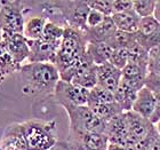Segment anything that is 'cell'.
Wrapping results in <instances>:
<instances>
[{"label":"cell","instance_id":"603a6c76","mask_svg":"<svg viewBox=\"0 0 160 150\" xmlns=\"http://www.w3.org/2000/svg\"><path fill=\"white\" fill-rule=\"evenodd\" d=\"M21 68L15 63L5 41L0 43V84L7 76L18 72Z\"/></svg>","mask_w":160,"mask_h":150},{"label":"cell","instance_id":"d6986e66","mask_svg":"<svg viewBox=\"0 0 160 150\" xmlns=\"http://www.w3.org/2000/svg\"><path fill=\"white\" fill-rule=\"evenodd\" d=\"M154 107H156V94L147 87H143L137 94L132 111L150 120L154 111Z\"/></svg>","mask_w":160,"mask_h":150},{"label":"cell","instance_id":"d6a6232c","mask_svg":"<svg viewBox=\"0 0 160 150\" xmlns=\"http://www.w3.org/2000/svg\"><path fill=\"white\" fill-rule=\"evenodd\" d=\"M145 87L149 88L154 94H160V76L149 74L145 81Z\"/></svg>","mask_w":160,"mask_h":150},{"label":"cell","instance_id":"f35d334b","mask_svg":"<svg viewBox=\"0 0 160 150\" xmlns=\"http://www.w3.org/2000/svg\"><path fill=\"white\" fill-rule=\"evenodd\" d=\"M147 150H160V137H158Z\"/></svg>","mask_w":160,"mask_h":150},{"label":"cell","instance_id":"9c48e42d","mask_svg":"<svg viewBox=\"0 0 160 150\" xmlns=\"http://www.w3.org/2000/svg\"><path fill=\"white\" fill-rule=\"evenodd\" d=\"M69 83L78 85L88 91L97 85V65L92 61L87 53L72 71Z\"/></svg>","mask_w":160,"mask_h":150},{"label":"cell","instance_id":"484cf974","mask_svg":"<svg viewBox=\"0 0 160 150\" xmlns=\"http://www.w3.org/2000/svg\"><path fill=\"white\" fill-rule=\"evenodd\" d=\"M116 102L114 100V94L104 90L100 86H95L94 88L89 91V97H88V104H107V103H113ZM87 104V106H88Z\"/></svg>","mask_w":160,"mask_h":150},{"label":"cell","instance_id":"f546056e","mask_svg":"<svg viewBox=\"0 0 160 150\" xmlns=\"http://www.w3.org/2000/svg\"><path fill=\"white\" fill-rule=\"evenodd\" d=\"M90 9H95L105 16L113 15V0H88L87 1Z\"/></svg>","mask_w":160,"mask_h":150},{"label":"cell","instance_id":"e575fe53","mask_svg":"<svg viewBox=\"0 0 160 150\" xmlns=\"http://www.w3.org/2000/svg\"><path fill=\"white\" fill-rule=\"evenodd\" d=\"M159 120H160V94H156V107H154V111L150 118V122L154 125Z\"/></svg>","mask_w":160,"mask_h":150},{"label":"cell","instance_id":"8d00e7d4","mask_svg":"<svg viewBox=\"0 0 160 150\" xmlns=\"http://www.w3.org/2000/svg\"><path fill=\"white\" fill-rule=\"evenodd\" d=\"M108 150H133V148L126 147V146H120V144H112L109 143Z\"/></svg>","mask_w":160,"mask_h":150},{"label":"cell","instance_id":"4fadbf2b","mask_svg":"<svg viewBox=\"0 0 160 150\" xmlns=\"http://www.w3.org/2000/svg\"><path fill=\"white\" fill-rule=\"evenodd\" d=\"M0 150H29L22 123L7 125L0 140Z\"/></svg>","mask_w":160,"mask_h":150},{"label":"cell","instance_id":"30bf717a","mask_svg":"<svg viewBox=\"0 0 160 150\" xmlns=\"http://www.w3.org/2000/svg\"><path fill=\"white\" fill-rule=\"evenodd\" d=\"M29 46H30V56L28 63L54 64L61 43L49 41L41 38L38 40H29Z\"/></svg>","mask_w":160,"mask_h":150},{"label":"cell","instance_id":"d590c367","mask_svg":"<svg viewBox=\"0 0 160 150\" xmlns=\"http://www.w3.org/2000/svg\"><path fill=\"white\" fill-rule=\"evenodd\" d=\"M49 150H72V149H71L70 146L67 143V141H65V142H64V141H58V142Z\"/></svg>","mask_w":160,"mask_h":150},{"label":"cell","instance_id":"5bb4252c","mask_svg":"<svg viewBox=\"0 0 160 150\" xmlns=\"http://www.w3.org/2000/svg\"><path fill=\"white\" fill-rule=\"evenodd\" d=\"M122 79V72L110 62L97 65V85L113 93L118 90Z\"/></svg>","mask_w":160,"mask_h":150},{"label":"cell","instance_id":"8fae6325","mask_svg":"<svg viewBox=\"0 0 160 150\" xmlns=\"http://www.w3.org/2000/svg\"><path fill=\"white\" fill-rule=\"evenodd\" d=\"M104 135L108 137L109 143L126 146V147H130L134 149L135 142L128 133V128H127L123 112L108 122L107 125H105Z\"/></svg>","mask_w":160,"mask_h":150},{"label":"cell","instance_id":"ba28073f","mask_svg":"<svg viewBox=\"0 0 160 150\" xmlns=\"http://www.w3.org/2000/svg\"><path fill=\"white\" fill-rule=\"evenodd\" d=\"M67 143L72 150H108L109 141L103 133L69 131Z\"/></svg>","mask_w":160,"mask_h":150},{"label":"cell","instance_id":"7c38bea8","mask_svg":"<svg viewBox=\"0 0 160 150\" xmlns=\"http://www.w3.org/2000/svg\"><path fill=\"white\" fill-rule=\"evenodd\" d=\"M137 44L148 52L160 45V24L153 16L141 18L138 30L135 34Z\"/></svg>","mask_w":160,"mask_h":150},{"label":"cell","instance_id":"2e32d148","mask_svg":"<svg viewBox=\"0 0 160 150\" xmlns=\"http://www.w3.org/2000/svg\"><path fill=\"white\" fill-rule=\"evenodd\" d=\"M2 40L6 44L7 48L15 61V63L21 68L25 61L29 60V56H30L29 40L24 37L23 34L5 36Z\"/></svg>","mask_w":160,"mask_h":150},{"label":"cell","instance_id":"e0dca14e","mask_svg":"<svg viewBox=\"0 0 160 150\" xmlns=\"http://www.w3.org/2000/svg\"><path fill=\"white\" fill-rule=\"evenodd\" d=\"M117 31V28L111 16H108L100 25L87 29L85 31V36L88 43H110Z\"/></svg>","mask_w":160,"mask_h":150},{"label":"cell","instance_id":"4dcf8cb0","mask_svg":"<svg viewBox=\"0 0 160 150\" xmlns=\"http://www.w3.org/2000/svg\"><path fill=\"white\" fill-rule=\"evenodd\" d=\"M148 72L160 76V45L149 50Z\"/></svg>","mask_w":160,"mask_h":150},{"label":"cell","instance_id":"277c9868","mask_svg":"<svg viewBox=\"0 0 160 150\" xmlns=\"http://www.w3.org/2000/svg\"><path fill=\"white\" fill-rule=\"evenodd\" d=\"M64 110L67 111L70 120L69 131L104 134L107 123L101 120L88 106H67Z\"/></svg>","mask_w":160,"mask_h":150},{"label":"cell","instance_id":"3957f363","mask_svg":"<svg viewBox=\"0 0 160 150\" xmlns=\"http://www.w3.org/2000/svg\"><path fill=\"white\" fill-rule=\"evenodd\" d=\"M29 150H49L57 141L56 120L33 119L22 123Z\"/></svg>","mask_w":160,"mask_h":150},{"label":"cell","instance_id":"ac0fdd59","mask_svg":"<svg viewBox=\"0 0 160 150\" xmlns=\"http://www.w3.org/2000/svg\"><path fill=\"white\" fill-rule=\"evenodd\" d=\"M122 81L127 84L128 86L133 87L134 90L140 92L143 87H145L147 77L149 75L148 68H144L142 65L135 63H128L122 70Z\"/></svg>","mask_w":160,"mask_h":150},{"label":"cell","instance_id":"44dd1931","mask_svg":"<svg viewBox=\"0 0 160 150\" xmlns=\"http://www.w3.org/2000/svg\"><path fill=\"white\" fill-rule=\"evenodd\" d=\"M113 50V46L110 43H88L87 46V54L96 65L110 62Z\"/></svg>","mask_w":160,"mask_h":150},{"label":"cell","instance_id":"7a4b0ae2","mask_svg":"<svg viewBox=\"0 0 160 150\" xmlns=\"http://www.w3.org/2000/svg\"><path fill=\"white\" fill-rule=\"evenodd\" d=\"M88 41L85 32L71 28H65L58 53L54 65L60 72V77L70 71L87 53Z\"/></svg>","mask_w":160,"mask_h":150},{"label":"cell","instance_id":"1f68e13d","mask_svg":"<svg viewBox=\"0 0 160 150\" xmlns=\"http://www.w3.org/2000/svg\"><path fill=\"white\" fill-rule=\"evenodd\" d=\"M108 16H105L104 14L100 13L95 9H90L89 14L87 16V29H92V28H95L97 25H100L101 23H103L104 20L107 18ZM86 29V30H87Z\"/></svg>","mask_w":160,"mask_h":150},{"label":"cell","instance_id":"6da1fadb","mask_svg":"<svg viewBox=\"0 0 160 150\" xmlns=\"http://www.w3.org/2000/svg\"><path fill=\"white\" fill-rule=\"evenodd\" d=\"M22 93L34 100L53 99L61 80L60 72L52 63H24L18 70Z\"/></svg>","mask_w":160,"mask_h":150},{"label":"cell","instance_id":"d4e9b609","mask_svg":"<svg viewBox=\"0 0 160 150\" xmlns=\"http://www.w3.org/2000/svg\"><path fill=\"white\" fill-rule=\"evenodd\" d=\"M88 107L95 115H96L101 120H103L104 123H108L109 120L114 118L116 116L122 113L123 111L121 108L117 104V102L113 103H107V104H88Z\"/></svg>","mask_w":160,"mask_h":150},{"label":"cell","instance_id":"8992f818","mask_svg":"<svg viewBox=\"0 0 160 150\" xmlns=\"http://www.w3.org/2000/svg\"><path fill=\"white\" fill-rule=\"evenodd\" d=\"M61 17L63 18L65 28H71L85 32L87 29V16L89 6L82 0H57L54 1Z\"/></svg>","mask_w":160,"mask_h":150},{"label":"cell","instance_id":"60d3db41","mask_svg":"<svg viewBox=\"0 0 160 150\" xmlns=\"http://www.w3.org/2000/svg\"><path fill=\"white\" fill-rule=\"evenodd\" d=\"M3 38V31H2V27H1V22H0V43L2 41Z\"/></svg>","mask_w":160,"mask_h":150},{"label":"cell","instance_id":"7402d4cb","mask_svg":"<svg viewBox=\"0 0 160 150\" xmlns=\"http://www.w3.org/2000/svg\"><path fill=\"white\" fill-rule=\"evenodd\" d=\"M137 94H138V91L134 90L133 87L128 86L121 80L118 90L114 92V100L118 106L121 108V110L123 112H127V111H132L133 109Z\"/></svg>","mask_w":160,"mask_h":150},{"label":"cell","instance_id":"ab89813d","mask_svg":"<svg viewBox=\"0 0 160 150\" xmlns=\"http://www.w3.org/2000/svg\"><path fill=\"white\" fill-rule=\"evenodd\" d=\"M154 127H156V130H157L158 134H159V137H160V120L158 122V123L154 124Z\"/></svg>","mask_w":160,"mask_h":150},{"label":"cell","instance_id":"52a82bcc","mask_svg":"<svg viewBox=\"0 0 160 150\" xmlns=\"http://www.w3.org/2000/svg\"><path fill=\"white\" fill-rule=\"evenodd\" d=\"M89 97V91L86 88L60 80L55 88L54 100L61 107L67 106H87Z\"/></svg>","mask_w":160,"mask_h":150},{"label":"cell","instance_id":"83f0119b","mask_svg":"<svg viewBox=\"0 0 160 150\" xmlns=\"http://www.w3.org/2000/svg\"><path fill=\"white\" fill-rule=\"evenodd\" d=\"M64 30L65 28L61 27L58 24L53 23V22H47L46 27H45V30H43L42 38L46 40H49V41H56V43H61L62 41V38H63Z\"/></svg>","mask_w":160,"mask_h":150},{"label":"cell","instance_id":"ffe728a7","mask_svg":"<svg viewBox=\"0 0 160 150\" xmlns=\"http://www.w3.org/2000/svg\"><path fill=\"white\" fill-rule=\"evenodd\" d=\"M114 25L118 31H122L126 34H136L140 27L141 18L133 10H128L125 13L113 14L111 16Z\"/></svg>","mask_w":160,"mask_h":150},{"label":"cell","instance_id":"cb8c5ba5","mask_svg":"<svg viewBox=\"0 0 160 150\" xmlns=\"http://www.w3.org/2000/svg\"><path fill=\"white\" fill-rule=\"evenodd\" d=\"M48 21L43 16H33L25 21L23 36L28 40H38L42 38L43 30Z\"/></svg>","mask_w":160,"mask_h":150},{"label":"cell","instance_id":"5b68a950","mask_svg":"<svg viewBox=\"0 0 160 150\" xmlns=\"http://www.w3.org/2000/svg\"><path fill=\"white\" fill-rule=\"evenodd\" d=\"M25 3L20 0L0 1V22L5 36L23 34Z\"/></svg>","mask_w":160,"mask_h":150},{"label":"cell","instance_id":"836d02e7","mask_svg":"<svg viewBox=\"0 0 160 150\" xmlns=\"http://www.w3.org/2000/svg\"><path fill=\"white\" fill-rule=\"evenodd\" d=\"M133 0H113V14L133 10Z\"/></svg>","mask_w":160,"mask_h":150},{"label":"cell","instance_id":"4316f807","mask_svg":"<svg viewBox=\"0 0 160 150\" xmlns=\"http://www.w3.org/2000/svg\"><path fill=\"white\" fill-rule=\"evenodd\" d=\"M156 1L154 0H135L133 3V9L140 18L153 16Z\"/></svg>","mask_w":160,"mask_h":150},{"label":"cell","instance_id":"9a60e30c","mask_svg":"<svg viewBox=\"0 0 160 150\" xmlns=\"http://www.w3.org/2000/svg\"><path fill=\"white\" fill-rule=\"evenodd\" d=\"M125 119H126L127 128L130 137L134 140L135 144L147 137L151 131L153 130L154 125L147 118L135 113L134 111H127L123 112Z\"/></svg>","mask_w":160,"mask_h":150},{"label":"cell","instance_id":"f1b7e54d","mask_svg":"<svg viewBox=\"0 0 160 150\" xmlns=\"http://www.w3.org/2000/svg\"><path fill=\"white\" fill-rule=\"evenodd\" d=\"M129 62V50L128 48H123V47H118L114 48L113 53L111 55L110 63L113 64L114 67L122 70Z\"/></svg>","mask_w":160,"mask_h":150},{"label":"cell","instance_id":"74e56055","mask_svg":"<svg viewBox=\"0 0 160 150\" xmlns=\"http://www.w3.org/2000/svg\"><path fill=\"white\" fill-rule=\"evenodd\" d=\"M153 17L159 22V24H160V0H157V1H156V8H154Z\"/></svg>","mask_w":160,"mask_h":150}]
</instances>
